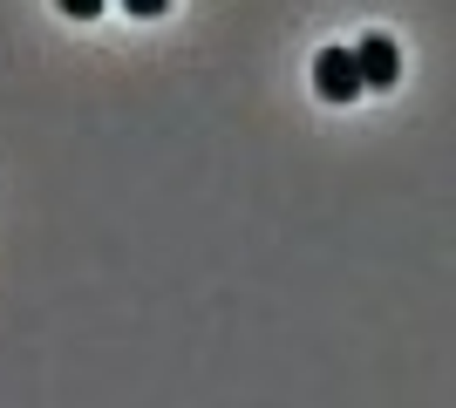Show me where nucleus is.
<instances>
[{
  "label": "nucleus",
  "mask_w": 456,
  "mask_h": 408,
  "mask_svg": "<svg viewBox=\"0 0 456 408\" xmlns=\"http://www.w3.org/2000/svg\"><path fill=\"white\" fill-rule=\"evenodd\" d=\"M347 55H354L362 89H395V82H402V55H395V41H388V35H362Z\"/></svg>",
  "instance_id": "obj_1"
},
{
  "label": "nucleus",
  "mask_w": 456,
  "mask_h": 408,
  "mask_svg": "<svg viewBox=\"0 0 456 408\" xmlns=\"http://www.w3.org/2000/svg\"><path fill=\"white\" fill-rule=\"evenodd\" d=\"M314 96L321 102H354L362 96V76H354V55H347V48H321V61H314Z\"/></svg>",
  "instance_id": "obj_2"
},
{
  "label": "nucleus",
  "mask_w": 456,
  "mask_h": 408,
  "mask_svg": "<svg viewBox=\"0 0 456 408\" xmlns=\"http://www.w3.org/2000/svg\"><path fill=\"white\" fill-rule=\"evenodd\" d=\"M55 7H61L69 20H95V14H102V0H55Z\"/></svg>",
  "instance_id": "obj_3"
},
{
  "label": "nucleus",
  "mask_w": 456,
  "mask_h": 408,
  "mask_svg": "<svg viewBox=\"0 0 456 408\" xmlns=\"http://www.w3.org/2000/svg\"><path fill=\"white\" fill-rule=\"evenodd\" d=\"M123 7H130L136 20H157V14H164V7H171V0H123Z\"/></svg>",
  "instance_id": "obj_4"
}]
</instances>
